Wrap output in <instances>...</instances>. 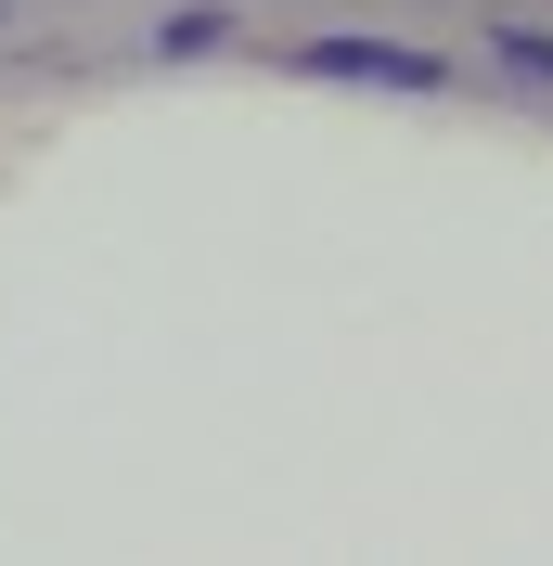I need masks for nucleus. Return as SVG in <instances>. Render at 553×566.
<instances>
[{
    "label": "nucleus",
    "instance_id": "1",
    "mask_svg": "<svg viewBox=\"0 0 553 566\" xmlns=\"http://www.w3.org/2000/svg\"><path fill=\"white\" fill-rule=\"evenodd\" d=\"M283 65L296 77H374V91H438V52H413V39H296V52H283Z\"/></svg>",
    "mask_w": 553,
    "mask_h": 566
},
{
    "label": "nucleus",
    "instance_id": "2",
    "mask_svg": "<svg viewBox=\"0 0 553 566\" xmlns=\"http://www.w3.org/2000/svg\"><path fill=\"white\" fill-rule=\"evenodd\" d=\"M219 39H232V13H219V0H180L168 27H155V65H194V52H219Z\"/></svg>",
    "mask_w": 553,
    "mask_h": 566
},
{
    "label": "nucleus",
    "instance_id": "3",
    "mask_svg": "<svg viewBox=\"0 0 553 566\" xmlns=\"http://www.w3.org/2000/svg\"><path fill=\"white\" fill-rule=\"evenodd\" d=\"M489 39H502V65H515V77L553 91V27H489Z\"/></svg>",
    "mask_w": 553,
    "mask_h": 566
}]
</instances>
